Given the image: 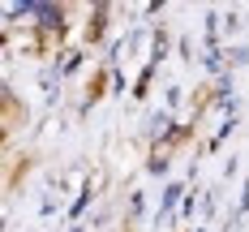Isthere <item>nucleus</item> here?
Masks as SVG:
<instances>
[{
  "instance_id": "1",
  "label": "nucleus",
  "mask_w": 249,
  "mask_h": 232,
  "mask_svg": "<svg viewBox=\"0 0 249 232\" xmlns=\"http://www.w3.org/2000/svg\"><path fill=\"white\" fill-rule=\"evenodd\" d=\"M77 60H82V56H77V52H69V56L60 60V73H73V65H77Z\"/></svg>"
},
{
  "instance_id": "2",
  "label": "nucleus",
  "mask_w": 249,
  "mask_h": 232,
  "mask_svg": "<svg viewBox=\"0 0 249 232\" xmlns=\"http://www.w3.org/2000/svg\"><path fill=\"white\" fill-rule=\"evenodd\" d=\"M176 198H180V185H168V194H163V211H168V206H172Z\"/></svg>"
}]
</instances>
